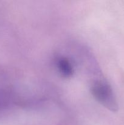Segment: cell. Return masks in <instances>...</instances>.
<instances>
[{"label": "cell", "mask_w": 124, "mask_h": 125, "mask_svg": "<svg viewBox=\"0 0 124 125\" xmlns=\"http://www.w3.org/2000/svg\"><path fill=\"white\" fill-rule=\"evenodd\" d=\"M91 88V93L97 102L112 112L117 111L119 105L116 97L111 86L106 81H96Z\"/></svg>", "instance_id": "6da1fadb"}, {"label": "cell", "mask_w": 124, "mask_h": 125, "mask_svg": "<svg viewBox=\"0 0 124 125\" xmlns=\"http://www.w3.org/2000/svg\"><path fill=\"white\" fill-rule=\"evenodd\" d=\"M56 65L58 72L63 77L69 78L72 76L74 69L69 59L62 56L58 57L56 60Z\"/></svg>", "instance_id": "7a4b0ae2"}]
</instances>
